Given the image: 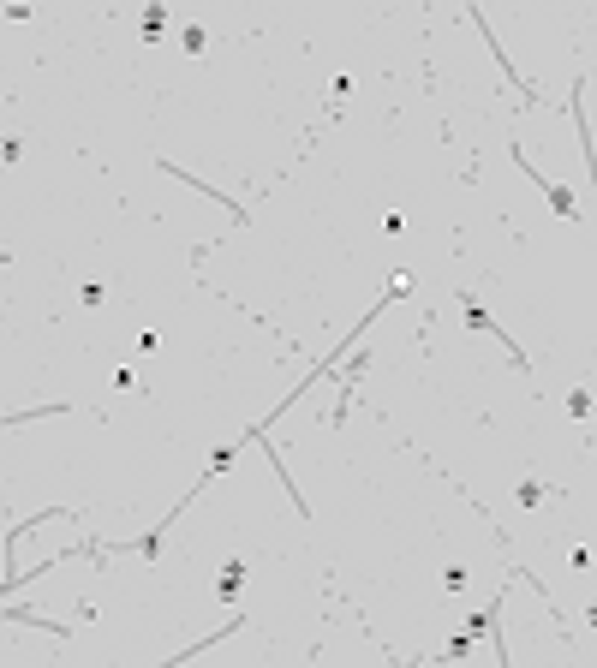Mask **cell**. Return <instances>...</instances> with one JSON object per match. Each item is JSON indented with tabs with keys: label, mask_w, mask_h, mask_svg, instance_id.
Masks as SVG:
<instances>
[{
	"label": "cell",
	"mask_w": 597,
	"mask_h": 668,
	"mask_svg": "<svg viewBox=\"0 0 597 668\" xmlns=\"http://www.w3.org/2000/svg\"><path fill=\"white\" fill-rule=\"evenodd\" d=\"M66 412H72L66 400H60V406H24V412L6 418V430H24V424H36V418H66Z\"/></svg>",
	"instance_id": "cell-1"
},
{
	"label": "cell",
	"mask_w": 597,
	"mask_h": 668,
	"mask_svg": "<svg viewBox=\"0 0 597 668\" xmlns=\"http://www.w3.org/2000/svg\"><path fill=\"white\" fill-rule=\"evenodd\" d=\"M239 584H245V561H227L215 579V597H239Z\"/></svg>",
	"instance_id": "cell-2"
},
{
	"label": "cell",
	"mask_w": 597,
	"mask_h": 668,
	"mask_svg": "<svg viewBox=\"0 0 597 668\" xmlns=\"http://www.w3.org/2000/svg\"><path fill=\"white\" fill-rule=\"evenodd\" d=\"M6 621H12V627H42V632H60V639H66L60 621H42V614H30V609H6Z\"/></svg>",
	"instance_id": "cell-3"
},
{
	"label": "cell",
	"mask_w": 597,
	"mask_h": 668,
	"mask_svg": "<svg viewBox=\"0 0 597 668\" xmlns=\"http://www.w3.org/2000/svg\"><path fill=\"white\" fill-rule=\"evenodd\" d=\"M161 30H168V6H149L144 12V36H161Z\"/></svg>",
	"instance_id": "cell-4"
},
{
	"label": "cell",
	"mask_w": 597,
	"mask_h": 668,
	"mask_svg": "<svg viewBox=\"0 0 597 668\" xmlns=\"http://www.w3.org/2000/svg\"><path fill=\"white\" fill-rule=\"evenodd\" d=\"M406 287H412V280H406V275H401V280H394V293H388V298H401V293H406ZM376 310H383V305H376ZM376 310H371V316H376ZM371 316H364V323H371ZM364 323H358V328H364ZM358 328H353V334H346V340H341V346H353V340H358Z\"/></svg>",
	"instance_id": "cell-5"
},
{
	"label": "cell",
	"mask_w": 597,
	"mask_h": 668,
	"mask_svg": "<svg viewBox=\"0 0 597 668\" xmlns=\"http://www.w3.org/2000/svg\"><path fill=\"white\" fill-rule=\"evenodd\" d=\"M204 42H209L204 30H197V24H186V54H204Z\"/></svg>",
	"instance_id": "cell-6"
},
{
	"label": "cell",
	"mask_w": 597,
	"mask_h": 668,
	"mask_svg": "<svg viewBox=\"0 0 597 668\" xmlns=\"http://www.w3.org/2000/svg\"><path fill=\"white\" fill-rule=\"evenodd\" d=\"M520 501H526V507H538V501H543V483H538V477L520 483Z\"/></svg>",
	"instance_id": "cell-7"
},
{
	"label": "cell",
	"mask_w": 597,
	"mask_h": 668,
	"mask_svg": "<svg viewBox=\"0 0 597 668\" xmlns=\"http://www.w3.org/2000/svg\"><path fill=\"white\" fill-rule=\"evenodd\" d=\"M568 412H573V418H586V412H591V394H586V388H573V400H568Z\"/></svg>",
	"instance_id": "cell-8"
}]
</instances>
